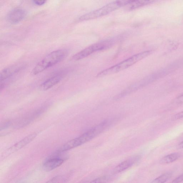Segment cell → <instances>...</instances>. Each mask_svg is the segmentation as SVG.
<instances>
[{"mask_svg":"<svg viewBox=\"0 0 183 183\" xmlns=\"http://www.w3.org/2000/svg\"><path fill=\"white\" fill-rule=\"evenodd\" d=\"M68 53V51L65 49H58L52 51L38 63L31 71V74L37 75L55 65L63 59Z\"/></svg>","mask_w":183,"mask_h":183,"instance_id":"6da1fadb","label":"cell"},{"mask_svg":"<svg viewBox=\"0 0 183 183\" xmlns=\"http://www.w3.org/2000/svg\"><path fill=\"white\" fill-rule=\"evenodd\" d=\"M103 132L102 127L98 124L80 136L65 143L59 149L57 152H64L79 146L93 139Z\"/></svg>","mask_w":183,"mask_h":183,"instance_id":"7a4b0ae2","label":"cell"},{"mask_svg":"<svg viewBox=\"0 0 183 183\" xmlns=\"http://www.w3.org/2000/svg\"><path fill=\"white\" fill-rule=\"evenodd\" d=\"M152 52V51H147L135 54L121 62L101 71L97 74L96 77H103L104 76L115 73L126 69L143 59L148 57Z\"/></svg>","mask_w":183,"mask_h":183,"instance_id":"3957f363","label":"cell"},{"mask_svg":"<svg viewBox=\"0 0 183 183\" xmlns=\"http://www.w3.org/2000/svg\"><path fill=\"white\" fill-rule=\"evenodd\" d=\"M133 0H126L113 1L98 9L91 11L81 16L79 18V21H89L104 16L118 9L120 7L128 5Z\"/></svg>","mask_w":183,"mask_h":183,"instance_id":"277c9868","label":"cell"},{"mask_svg":"<svg viewBox=\"0 0 183 183\" xmlns=\"http://www.w3.org/2000/svg\"><path fill=\"white\" fill-rule=\"evenodd\" d=\"M118 37L110 38L95 43L77 53L72 57V59L77 61L86 58L97 51L111 48L118 41Z\"/></svg>","mask_w":183,"mask_h":183,"instance_id":"5b68a950","label":"cell"},{"mask_svg":"<svg viewBox=\"0 0 183 183\" xmlns=\"http://www.w3.org/2000/svg\"><path fill=\"white\" fill-rule=\"evenodd\" d=\"M37 136L36 133H34L25 137V138L16 143L14 145L7 150L3 154L4 156H7L10 154L21 150L33 141L36 137Z\"/></svg>","mask_w":183,"mask_h":183,"instance_id":"8992f818","label":"cell"},{"mask_svg":"<svg viewBox=\"0 0 183 183\" xmlns=\"http://www.w3.org/2000/svg\"><path fill=\"white\" fill-rule=\"evenodd\" d=\"M25 66V65L24 63H20L14 64L4 69L0 74V81L1 82L5 81L22 69Z\"/></svg>","mask_w":183,"mask_h":183,"instance_id":"52a82bcc","label":"cell"},{"mask_svg":"<svg viewBox=\"0 0 183 183\" xmlns=\"http://www.w3.org/2000/svg\"><path fill=\"white\" fill-rule=\"evenodd\" d=\"M26 13L21 9H14L11 10L7 15V20L11 24H16L22 21L25 18Z\"/></svg>","mask_w":183,"mask_h":183,"instance_id":"ba28073f","label":"cell"},{"mask_svg":"<svg viewBox=\"0 0 183 183\" xmlns=\"http://www.w3.org/2000/svg\"><path fill=\"white\" fill-rule=\"evenodd\" d=\"M64 160L58 157H53L48 159L44 162L43 167L46 171H50L62 165Z\"/></svg>","mask_w":183,"mask_h":183,"instance_id":"9c48e42d","label":"cell"},{"mask_svg":"<svg viewBox=\"0 0 183 183\" xmlns=\"http://www.w3.org/2000/svg\"><path fill=\"white\" fill-rule=\"evenodd\" d=\"M61 78V76L58 75L48 79L41 84L39 87L40 90L42 91H47L59 82Z\"/></svg>","mask_w":183,"mask_h":183,"instance_id":"30bf717a","label":"cell"},{"mask_svg":"<svg viewBox=\"0 0 183 183\" xmlns=\"http://www.w3.org/2000/svg\"><path fill=\"white\" fill-rule=\"evenodd\" d=\"M138 159H139V157L136 156L123 162L116 167L114 172L116 173H119L127 170L132 166Z\"/></svg>","mask_w":183,"mask_h":183,"instance_id":"8fae6325","label":"cell"},{"mask_svg":"<svg viewBox=\"0 0 183 183\" xmlns=\"http://www.w3.org/2000/svg\"><path fill=\"white\" fill-rule=\"evenodd\" d=\"M154 2L153 1H134L133 0L132 2L129 4L128 9L129 10L135 9L142 7L148 5Z\"/></svg>","mask_w":183,"mask_h":183,"instance_id":"7c38bea8","label":"cell"},{"mask_svg":"<svg viewBox=\"0 0 183 183\" xmlns=\"http://www.w3.org/2000/svg\"><path fill=\"white\" fill-rule=\"evenodd\" d=\"M180 154L177 153H172L163 157L160 160V164H170L178 159Z\"/></svg>","mask_w":183,"mask_h":183,"instance_id":"4fadbf2b","label":"cell"},{"mask_svg":"<svg viewBox=\"0 0 183 183\" xmlns=\"http://www.w3.org/2000/svg\"><path fill=\"white\" fill-rule=\"evenodd\" d=\"M172 175L171 172L166 173L157 177L151 183H164L171 178Z\"/></svg>","mask_w":183,"mask_h":183,"instance_id":"5bb4252c","label":"cell"},{"mask_svg":"<svg viewBox=\"0 0 183 183\" xmlns=\"http://www.w3.org/2000/svg\"><path fill=\"white\" fill-rule=\"evenodd\" d=\"M65 181L64 177L61 176H57L49 180L45 183H63Z\"/></svg>","mask_w":183,"mask_h":183,"instance_id":"9a60e30c","label":"cell"},{"mask_svg":"<svg viewBox=\"0 0 183 183\" xmlns=\"http://www.w3.org/2000/svg\"><path fill=\"white\" fill-rule=\"evenodd\" d=\"M109 180L106 176H103L93 180L90 183H106Z\"/></svg>","mask_w":183,"mask_h":183,"instance_id":"2e32d148","label":"cell"},{"mask_svg":"<svg viewBox=\"0 0 183 183\" xmlns=\"http://www.w3.org/2000/svg\"><path fill=\"white\" fill-rule=\"evenodd\" d=\"M183 118V111L178 113L173 116L172 118V120L173 121L180 119Z\"/></svg>","mask_w":183,"mask_h":183,"instance_id":"e0dca14e","label":"cell"},{"mask_svg":"<svg viewBox=\"0 0 183 183\" xmlns=\"http://www.w3.org/2000/svg\"><path fill=\"white\" fill-rule=\"evenodd\" d=\"M183 182V174L178 176L173 180L172 183H180Z\"/></svg>","mask_w":183,"mask_h":183,"instance_id":"ac0fdd59","label":"cell"},{"mask_svg":"<svg viewBox=\"0 0 183 183\" xmlns=\"http://www.w3.org/2000/svg\"><path fill=\"white\" fill-rule=\"evenodd\" d=\"M33 2L35 5H43L47 2L46 1H33Z\"/></svg>","mask_w":183,"mask_h":183,"instance_id":"d6986e66","label":"cell"},{"mask_svg":"<svg viewBox=\"0 0 183 183\" xmlns=\"http://www.w3.org/2000/svg\"><path fill=\"white\" fill-rule=\"evenodd\" d=\"M176 102L178 104H183V94L176 99Z\"/></svg>","mask_w":183,"mask_h":183,"instance_id":"ffe728a7","label":"cell"},{"mask_svg":"<svg viewBox=\"0 0 183 183\" xmlns=\"http://www.w3.org/2000/svg\"><path fill=\"white\" fill-rule=\"evenodd\" d=\"M180 148H183V141L180 143L178 146Z\"/></svg>","mask_w":183,"mask_h":183,"instance_id":"44dd1931","label":"cell"}]
</instances>
